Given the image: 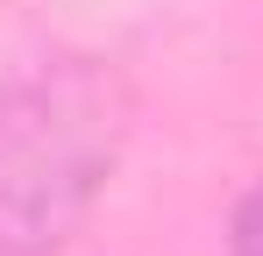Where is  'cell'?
<instances>
[{
  "mask_svg": "<svg viewBox=\"0 0 263 256\" xmlns=\"http://www.w3.org/2000/svg\"><path fill=\"white\" fill-rule=\"evenodd\" d=\"M242 256H263V192L249 199V213H242Z\"/></svg>",
  "mask_w": 263,
  "mask_h": 256,
  "instance_id": "obj_1",
  "label": "cell"
}]
</instances>
